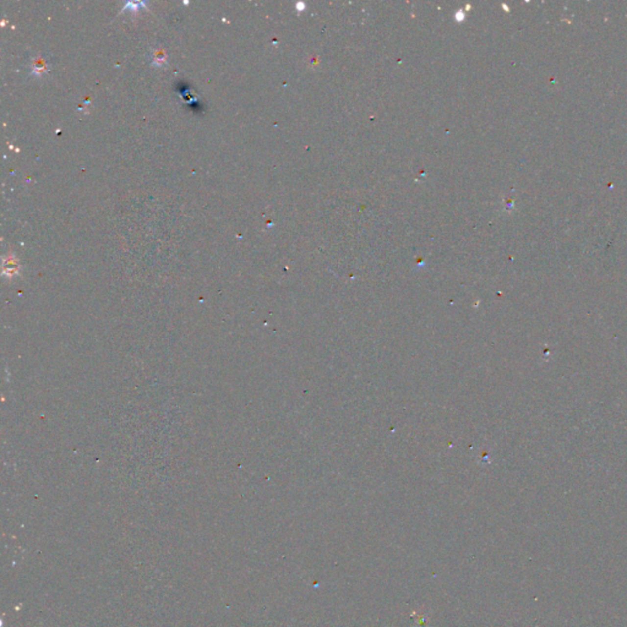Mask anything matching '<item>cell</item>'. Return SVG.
Here are the masks:
<instances>
[{
	"label": "cell",
	"mask_w": 627,
	"mask_h": 627,
	"mask_svg": "<svg viewBox=\"0 0 627 627\" xmlns=\"http://www.w3.org/2000/svg\"><path fill=\"white\" fill-rule=\"evenodd\" d=\"M7 268H10L9 271L10 273H12V272H17V262L15 261L14 259H11V257H10L7 261L4 262V272L7 271Z\"/></svg>",
	"instance_id": "cell-3"
},
{
	"label": "cell",
	"mask_w": 627,
	"mask_h": 627,
	"mask_svg": "<svg viewBox=\"0 0 627 627\" xmlns=\"http://www.w3.org/2000/svg\"><path fill=\"white\" fill-rule=\"evenodd\" d=\"M151 60H152V65L153 66H163L167 64V53L164 51V49L162 48H156L152 50L151 54Z\"/></svg>",
	"instance_id": "cell-2"
},
{
	"label": "cell",
	"mask_w": 627,
	"mask_h": 627,
	"mask_svg": "<svg viewBox=\"0 0 627 627\" xmlns=\"http://www.w3.org/2000/svg\"><path fill=\"white\" fill-rule=\"evenodd\" d=\"M49 70V65L47 59L43 56H36L33 58L31 64V75L33 76H42Z\"/></svg>",
	"instance_id": "cell-1"
}]
</instances>
